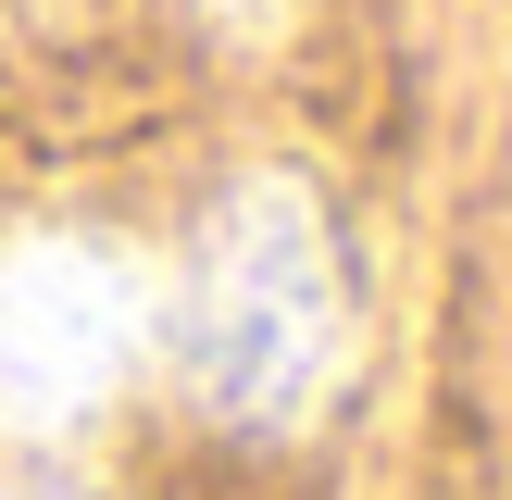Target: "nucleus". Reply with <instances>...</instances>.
<instances>
[{"instance_id":"obj_1","label":"nucleus","mask_w":512,"mask_h":500,"mask_svg":"<svg viewBox=\"0 0 512 500\" xmlns=\"http://www.w3.org/2000/svg\"><path fill=\"white\" fill-rule=\"evenodd\" d=\"M188 375L225 425H300L350 375V275L325 213L288 175H250L200 225L188 275Z\"/></svg>"},{"instance_id":"obj_2","label":"nucleus","mask_w":512,"mask_h":500,"mask_svg":"<svg viewBox=\"0 0 512 500\" xmlns=\"http://www.w3.org/2000/svg\"><path fill=\"white\" fill-rule=\"evenodd\" d=\"M150 275L138 250L38 225L0 250V425L13 438H75L125 400V375L150 363Z\"/></svg>"},{"instance_id":"obj_3","label":"nucleus","mask_w":512,"mask_h":500,"mask_svg":"<svg viewBox=\"0 0 512 500\" xmlns=\"http://www.w3.org/2000/svg\"><path fill=\"white\" fill-rule=\"evenodd\" d=\"M200 13H225V25H263V13H275V0H200Z\"/></svg>"}]
</instances>
